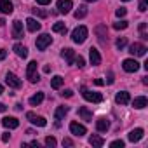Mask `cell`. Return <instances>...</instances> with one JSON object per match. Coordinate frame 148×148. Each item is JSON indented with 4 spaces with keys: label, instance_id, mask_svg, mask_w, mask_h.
Listing matches in <instances>:
<instances>
[{
    "label": "cell",
    "instance_id": "cell-1",
    "mask_svg": "<svg viewBox=\"0 0 148 148\" xmlns=\"http://www.w3.org/2000/svg\"><path fill=\"white\" fill-rule=\"evenodd\" d=\"M87 35H89V30L86 26H77L75 30L71 32V40L75 42V44H84L86 38H87Z\"/></svg>",
    "mask_w": 148,
    "mask_h": 148
},
{
    "label": "cell",
    "instance_id": "cell-2",
    "mask_svg": "<svg viewBox=\"0 0 148 148\" xmlns=\"http://www.w3.org/2000/svg\"><path fill=\"white\" fill-rule=\"evenodd\" d=\"M26 79H28L32 84H35V82H38V80H40V77H38V64H37V61H30V63H28V66H26Z\"/></svg>",
    "mask_w": 148,
    "mask_h": 148
},
{
    "label": "cell",
    "instance_id": "cell-3",
    "mask_svg": "<svg viewBox=\"0 0 148 148\" xmlns=\"http://www.w3.org/2000/svg\"><path fill=\"white\" fill-rule=\"evenodd\" d=\"M51 42H52V37H51V35H47V33H42L40 37H37L35 45H37V49H38V51H45V49L51 45Z\"/></svg>",
    "mask_w": 148,
    "mask_h": 148
},
{
    "label": "cell",
    "instance_id": "cell-4",
    "mask_svg": "<svg viewBox=\"0 0 148 148\" xmlns=\"http://www.w3.org/2000/svg\"><path fill=\"white\" fill-rule=\"evenodd\" d=\"M82 96H84V99H87V101H91V103H101V101H103V94L94 92V91H89V89H86V87H82Z\"/></svg>",
    "mask_w": 148,
    "mask_h": 148
},
{
    "label": "cell",
    "instance_id": "cell-5",
    "mask_svg": "<svg viewBox=\"0 0 148 148\" xmlns=\"http://www.w3.org/2000/svg\"><path fill=\"white\" fill-rule=\"evenodd\" d=\"M5 84H7L9 87H12V89H19V87L23 86L21 79H18V75H14V73H11V71L5 75Z\"/></svg>",
    "mask_w": 148,
    "mask_h": 148
},
{
    "label": "cell",
    "instance_id": "cell-6",
    "mask_svg": "<svg viewBox=\"0 0 148 148\" xmlns=\"http://www.w3.org/2000/svg\"><path fill=\"white\" fill-rule=\"evenodd\" d=\"M122 68L127 71V73H134V71H138L139 70V63L136 61V59H124L122 61Z\"/></svg>",
    "mask_w": 148,
    "mask_h": 148
},
{
    "label": "cell",
    "instance_id": "cell-7",
    "mask_svg": "<svg viewBox=\"0 0 148 148\" xmlns=\"http://www.w3.org/2000/svg\"><path fill=\"white\" fill-rule=\"evenodd\" d=\"M26 119H28L33 125H38V127H45V125H47V120H45L44 117L35 115V113H32V112H28V113H26Z\"/></svg>",
    "mask_w": 148,
    "mask_h": 148
},
{
    "label": "cell",
    "instance_id": "cell-8",
    "mask_svg": "<svg viewBox=\"0 0 148 148\" xmlns=\"http://www.w3.org/2000/svg\"><path fill=\"white\" fill-rule=\"evenodd\" d=\"M70 132L75 134V136H84V134H87V129L79 122H71L70 124Z\"/></svg>",
    "mask_w": 148,
    "mask_h": 148
},
{
    "label": "cell",
    "instance_id": "cell-9",
    "mask_svg": "<svg viewBox=\"0 0 148 148\" xmlns=\"http://www.w3.org/2000/svg\"><path fill=\"white\" fill-rule=\"evenodd\" d=\"M73 7V2L71 0H58V11L61 14H68Z\"/></svg>",
    "mask_w": 148,
    "mask_h": 148
},
{
    "label": "cell",
    "instance_id": "cell-10",
    "mask_svg": "<svg viewBox=\"0 0 148 148\" xmlns=\"http://www.w3.org/2000/svg\"><path fill=\"white\" fill-rule=\"evenodd\" d=\"M129 52L132 54V56H145L146 54V47L143 45V44H132L131 47H129Z\"/></svg>",
    "mask_w": 148,
    "mask_h": 148
},
{
    "label": "cell",
    "instance_id": "cell-11",
    "mask_svg": "<svg viewBox=\"0 0 148 148\" xmlns=\"http://www.w3.org/2000/svg\"><path fill=\"white\" fill-rule=\"evenodd\" d=\"M89 59H91V64H94V66L101 64V54H99V51L96 47L89 49Z\"/></svg>",
    "mask_w": 148,
    "mask_h": 148
},
{
    "label": "cell",
    "instance_id": "cell-12",
    "mask_svg": "<svg viewBox=\"0 0 148 148\" xmlns=\"http://www.w3.org/2000/svg\"><path fill=\"white\" fill-rule=\"evenodd\" d=\"M2 125L7 127V129H16V127H19V120L16 117H4L2 119Z\"/></svg>",
    "mask_w": 148,
    "mask_h": 148
},
{
    "label": "cell",
    "instance_id": "cell-13",
    "mask_svg": "<svg viewBox=\"0 0 148 148\" xmlns=\"http://www.w3.org/2000/svg\"><path fill=\"white\" fill-rule=\"evenodd\" d=\"M21 37H23V23L16 19L12 23V38H21Z\"/></svg>",
    "mask_w": 148,
    "mask_h": 148
},
{
    "label": "cell",
    "instance_id": "cell-14",
    "mask_svg": "<svg viewBox=\"0 0 148 148\" xmlns=\"http://www.w3.org/2000/svg\"><path fill=\"white\" fill-rule=\"evenodd\" d=\"M61 56L64 58V61L68 64H73V61H75V52H73V49H70V47H64L61 51Z\"/></svg>",
    "mask_w": 148,
    "mask_h": 148
},
{
    "label": "cell",
    "instance_id": "cell-15",
    "mask_svg": "<svg viewBox=\"0 0 148 148\" xmlns=\"http://www.w3.org/2000/svg\"><path fill=\"white\" fill-rule=\"evenodd\" d=\"M0 11H2V14H12L14 11V5L11 0H0Z\"/></svg>",
    "mask_w": 148,
    "mask_h": 148
},
{
    "label": "cell",
    "instance_id": "cell-16",
    "mask_svg": "<svg viewBox=\"0 0 148 148\" xmlns=\"http://www.w3.org/2000/svg\"><path fill=\"white\" fill-rule=\"evenodd\" d=\"M115 101H117L119 105H127V103L131 101V96H129L127 91H120V92L115 94Z\"/></svg>",
    "mask_w": 148,
    "mask_h": 148
},
{
    "label": "cell",
    "instance_id": "cell-17",
    "mask_svg": "<svg viewBox=\"0 0 148 148\" xmlns=\"http://www.w3.org/2000/svg\"><path fill=\"white\" fill-rule=\"evenodd\" d=\"M40 23L35 19V18H28L26 19V28H28V32H32V33H35V32H38L40 30Z\"/></svg>",
    "mask_w": 148,
    "mask_h": 148
},
{
    "label": "cell",
    "instance_id": "cell-18",
    "mask_svg": "<svg viewBox=\"0 0 148 148\" xmlns=\"http://www.w3.org/2000/svg\"><path fill=\"white\" fill-rule=\"evenodd\" d=\"M143 134H145V131H143L141 127H138V129H132V131L129 132V141H132V143H138V141L143 138Z\"/></svg>",
    "mask_w": 148,
    "mask_h": 148
},
{
    "label": "cell",
    "instance_id": "cell-19",
    "mask_svg": "<svg viewBox=\"0 0 148 148\" xmlns=\"http://www.w3.org/2000/svg\"><path fill=\"white\" fill-rule=\"evenodd\" d=\"M79 115L82 117V120H86V122H92V112H91L87 106H80V108H79Z\"/></svg>",
    "mask_w": 148,
    "mask_h": 148
},
{
    "label": "cell",
    "instance_id": "cell-20",
    "mask_svg": "<svg viewBox=\"0 0 148 148\" xmlns=\"http://www.w3.org/2000/svg\"><path fill=\"white\" fill-rule=\"evenodd\" d=\"M12 51H14L19 58H26V56H28V49H26V45H23V44H14Z\"/></svg>",
    "mask_w": 148,
    "mask_h": 148
},
{
    "label": "cell",
    "instance_id": "cell-21",
    "mask_svg": "<svg viewBox=\"0 0 148 148\" xmlns=\"http://www.w3.org/2000/svg\"><path fill=\"white\" fill-rule=\"evenodd\" d=\"M108 127H110V122H108L106 119H98V120H96V129H98L99 132H106Z\"/></svg>",
    "mask_w": 148,
    "mask_h": 148
},
{
    "label": "cell",
    "instance_id": "cell-22",
    "mask_svg": "<svg viewBox=\"0 0 148 148\" xmlns=\"http://www.w3.org/2000/svg\"><path fill=\"white\" fill-rule=\"evenodd\" d=\"M148 105V99L145 98V96H139V98H134V101H132V106L134 108H138V110H141V108H145Z\"/></svg>",
    "mask_w": 148,
    "mask_h": 148
},
{
    "label": "cell",
    "instance_id": "cell-23",
    "mask_svg": "<svg viewBox=\"0 0 148 148\" xmlns=\"http://www.w3.org/2000/svg\"><path fill=\"white\" fill-rule=\"evenodd\" d=\"M89 143H91L92 146L99 148V146H103V145H105V139H103L101 136H98V134H92V136L89 138Z\"/></svg>",
    "mask_w": 148,
    "mask_h": 148
},
{
    "label": "cell",
    "instance_id": "cell-24",
    "mask_svg": "<svg viewBox=\"0 0 148 148\" xmlns=\"http://www.w3.org/2000/svg\"><path fill=\"white\" fill-rule=\"evenodd\" d=\"M42 101H44V92H37V94H33L30 98V105L32 106H38Z\"/></svg>",
    "mask_w": 148,
    "mask_h": 148
},
{
    "label": "cell",
    "instance_id": "cell-25",
    "mask_svg": "<svg viewBox=\"0 0 148 148\" xmlns=\"http://www.w3.org/2000/svg\"><path fill=\"white\" fill-rule=\"evenodd\" d=\"M63 82H64V79L59 77V75H56V77L51 79V87H52V89H59V87L63 86Z\"/></svg>",
    "mask_w": 148,
    "mask_h": 148
},
{
    "label": "cell",
    "instance_id": "cell-26",
    "mask_svg": "<svg viewBox=\"0 0 148 148\" xmlns=\"http://www.w3.org/2000/svg\"><path fill=\"white\" fill-rule=\"evenodd\" d=\"M68 110H70L68 106H58V108H56V113H54V115H56V120H61V119L68 113Z\"/></svg>",
    "mask_w": 148,
    "mask_h": 148
},
{
    "label": "cell",
    "instance_id": "cell-27",
    "mask_svg": "<svg viewBox=\"0 0 148 148\" xmlns=\"http://www.w3.org/2000/svg\"><path fill=\"white\" fill-rule=\"evenodd\" d=\"M73 16H75V19H82V18H86V16H87V7H86V5H80V7L75 11V14H73Z\"/></svg>",
    "mask_w": 148,
    "mask_h": 148
},
{
    "label": "cell",
    "instance_id": "cell-28",
    "mask_svg": "<svg viewBox=\"0 0 148 148\" xmlns=\"http://www.w3.org/2000/svg\"><path fill=\"white\" fill-rule=\"evenodd\" d=\"M96 35H98V38H99V42H105V37H106V28L99 25V26L96 28Z\"/></svg>",
    "mask_w": 148,
    "mask_h": 148
},
{
    "label": "cell",
    "instance_id": "cell-29",
    "mask_svg": "<svg viewBox=\"0 0 148 148\" xmlns=\"http://www.w3.org/2000/svg\"><path fill=\"white\" fill-rule=\"evenodd\" d=\"M52 32H56V33H66V26H64V23H54Z\"/></svg>",
    "mask_w": 148,
    "mask_h": 148
},
{
    "label": "cell",
    "instance_id": "cell-30",
    "mask_svg": "<svg viewBox=\"0 0 148 148\" xmlns=\"http://www.w3.org/2000/svg\"><path fill=\"white\" fill-rule=\"evenodd\" d=\"M127 26H129V23H127V21H119V23H115V25H113V28H115V30H125Z\"/></svg>",
    "mask_w": 148,
    "mask_h": 148
},
{
    "label": "cell",
    "instance_id": "cell-31",
    "mask_svg": "<svg viewBox=\"0 0 148 148\" xmlns=\"http://www.w3.org/2000/svg\"><path fill=\"white\" fill-rule=\"evenodd\" d=\"M73 63H77V66H79V68H84V66H86V59H84L82 56H79V58L75 56V61H73Z\"/></svg>",
    "mask_w": 148,
    "mask_h": 148
},
{
    "label": "cell",
    "instance_id": "cell-32",
    "mask_svg": "<svg viewBox=\"0 0 148 148\" xmlns=\"http://www.w3.org/2000/svg\"><path fill=\"white\" fill-rule=\"evenodd\" d=\"M125 44H127V40H125V37H122V38H119V40L115 42V45H117V49H124V47H125Z\"/></svg>",
    "mask_w": 148,
    "mask_h": 148
},
{
    "label": "cell",
    "instance_id": "cell-33",
    "mask_svg": "<svg viewBox=\"0 0 148 148\" xmlns=\"http://www.w3.org/2000/svg\"><path fill=\"white\" fill-rule=\"evenodd\" d=\"M45 145H47V146H56V145H58V141H56V138L47 136V138H45Z\"/></svg>",
    "mask_w": 148,
    "mask_h": 148
},
{
    "label": "cell",
    "instance_id": "cell-34",
    "mask_svg": "<svg viewBox=\"0 0 148 148\" xmlns=\"http://www.w3.org/2000/svg\"><path fill=\"white\" fill-rule=\"evenodd\" d=\"M124 145H125V143H124L122 139H117V141H112V143H110V146H113V148H119V146L124 148Z\"/></svg>",
    "mask_w": 148,
    "mask_h": 148
},
{
    "label": "cell",
    "instance_id": "cell-35",
    "mask_svg": "<svg viewBox=\"0 0 148 148\" xmlns=\"http://www.w3.org/2000/svg\"><path fill=\"white\" fill-rule=\"evenodd\" d=\"M148 9V0H139V11L145 12Z\"/></svg>",
    "mask_w": 148,
    "mask_h": 148
},
{
    "label": "cell",
    "instance_id": "cell-36",
    "mask_svg": "<svg viewBox=\"0 0 148 148\" xmlns=\"http://www.w3.org/2000/svg\"><path fill=\"white\" fill-rule=\"evenodd\" d=\"M33 12H35L38 18H47V12H45V11H42V9H33Z\"/></svg>",
    "mask_w": 148,
    "mask_h": 148
},
{
    "label": "cell",
    "instance_id": "cell-37",
    "mask_svg": "<svg viewBox=\"0 0 148 148\" xmlns=\"http://www.w3.org/2000/svg\"><path fill=\"white\" fill-rule=\"evenodd\" d=\"M115 14H117V18H124V16L127 14V11H125L124 7H120V9H117V11H115Z\"/></svg>",
    "mask_w": 148,
    "mask_h": 148
},
{
    "label": "cell",
    "instance_id": "cell-38",
    "mask_svg": "<svg viewBox=\"0 0 148 148\" xmlns=\"http://www.w3.org/2000/svg\"><path fill=\"white\" fill-rule=\"evenodd\" d=\"M61 96H64V98H71V96H73V91H71V89H64V91L61 92Z\"/></svg>",
    "mask_w": 148,
    "mask_h": 148
},
{
    "label": "cell",
    "instance_id": "cell-39",
    "mask_svg": "<svg viewBox=\"0 0 148 148\" xmlns=\"http://www.w3.org/2000/svg\"><path fill=\"white\" fill-rule=\"evenodd\" d=\"M63 146H73V141H71L70 138H64V139H63Z\"/></svg>",
    "mask_w": 148,
    "mask_h": 148
},
{
    "label": "cell",
    "instance_id": "cell-40",
    "mask_svg": "<svg viewBox=\"0 0 148 148\" xmlns=\"http://www.w3.org/2000/svg\"><path fill=\"white\" fill-rule=\"evenodd\" d=\"M9 139H11V134H9V132H4V134H2V141H4V143H7Z\"/></svg>",
    "mask_w": 148,
    "mask_h": 148
},
{
    "label": "cell",
    "instance_id": "cell-41",
    "mask_svg": "<svg viewBox=\"0 0 148 148\" xmlns=\"http://www.w3.org/2000/svg\"><path fill=\"white\" fill-rule=\"evenodd\" d=\"M106 84H113V73H112V71L108 73V79H106Z\"/></svg>",
    "mask_w": 148,
    "mask_h": 148
},
{
    "label": "cell",
    "instance_id": "cell-42",
    "mask_svg": "<svg viewBox=\"0 0 148 148\" xmlns=\"http://www.w3.org/2000/svg\"><path fill=\"white\" fill-rule=\"evenodd\" d=\"M37 4L38 5H47V4H51V0H37Z\"/></svg>",
    "mask_w": 148,
    "mask_h": 148
},
{
    "label": "cell",
    "instance_id": "cell-43",
    "mask_svg": "<svg viewBox=\"0 0 148 148\" xmlns=\"http://www.w3.org/2000/svg\"><path fill=\"white\" fill-rule=\"evenodd\" d=\"M5 56H7V52L4 49H0V59H5Z\"/></svg>",
    "mask_w": 148,
    "mask_h": 148
},
{
    "label": "cell",
    "instance_id": "cell-44",
    "mask_svg": "<svg viewBox=\"0 0 148 148\" xmlns=\"http://www.w3.org/2000/svg\"><path fill=\"white\" fill-rule=\"evenodd\" d=\"M94 84H96V86H103V84H105V80H101V79H96V80H94Z\"/></svg>",
    "mask_w": 148,
    "mask_h": 148
},
{
    "label": "cell",
    "instance_id": "cell-45",
    "mask_svg": "<svg viewBox=\"0 0 148 148\" xmlns=\"http://www.w3.org/2000/svg\"><path fill=\"white\" fill-rule=\"evenodd\" d=\"M5 108H7V106H5L4 103H0V112H5Z\"/></svg>",
    "mask_w": 148,
    "mask_h": 148
},
{
    "label": "cell",
    "instance_id": "cell-46",
    "mask_svg": "<svg viewBox=\"0 0 148 148\" xmlns=\"http://www.w3.org/2000/svg\"><path fill=\"white\" fill-rule=\"evenodd\" d=\"M51 71V66H44V73H49Z\"/></svg>",
    "mask_w": 148,
    "mask_h": 148
},
{
    "label": "cell",
    "instance_id": "cell-47",
    "mask_svg": "<svg viewBox=\"0 0 148 148\" xmlns=\"http://www.w3.org/2000/svg\"><path fill=\"white\" fill-rule=\"evenodd\" d=\"M4 25H5V21H4V19H0V26H4Z\"/></svg>",
    "mask_w": 148,
    "mask_h": 148
},
{
    "label": "cell",
    "instance_id": "cell-48",
    "mask_svg": "<svg viewBox=\"0 0 148 148\" xmlns=\"http://www.w3.org/2000/svg\"><path fill=\"white\" fill-rule=\"evenodd\" d=\"M4 92V86H0V94H2Z\"/></svg>",
    "mask_w": 148,
    "mask_h": 148
},
{
    "label": "cell",
    "instance_id": "cell-49",
    "mask_svg": "<svg viewBox=\"0 0 148 148\" xmlns=\"http://www.w3.org/2000/svg\"><path fill=\"white\" fill-rule=\"evenodd\" d=\"M86 2H96V0H86Z\"/></svg>",
    "mask_w": 148,
    "mask_h": 148
},
{
    "label": "cell",
    "instance_id": "cell-50",
    "mask_svg": "<svg viewBox=\"0 0 148 148\" xmlns=\"http://www.w3.org/2000/svg\"><path fill=\"white\" fill-rule=\"evenodd\" d=\"M122 2H129V0H122Z\"/></svg>",
    "mask_w": 148,
    "mask_h": 148
}]
</instances>
